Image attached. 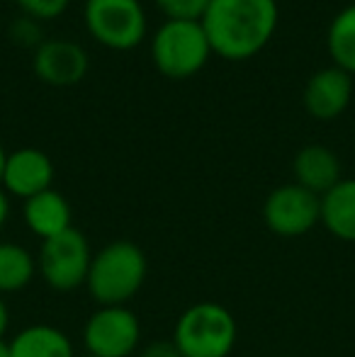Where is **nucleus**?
<instances>
[{"label":"nucleus","instance_id":"2","mask_svg":"<svg viewBox=\"0 0 355 357\" xmlns=\"http://www.w3.org/2000/svg\"><path fill=\"white\" fill-rule=\"evenodd\" d=\"M146 253L134 241L119 238L93 253L86 280L98 306H127L146 282Z\"/></svg>","mask_w":355,"mask_h":357},{"label":"nucleus","instance_id":"20","mask_svg":"<svg viewBox=\"0 0 355 357\" xmlns=\"http://www.w3.org/2000/svg\"><path fill=\"white\" fill-rule=\"evenodd\" d=\"M139 357H183L173 340H153L146 348L139 350Z\"/></svg>","mask_w":355,"mask_h":357},{"label":"nucleus","instance_id":"4","mask_svg":"<svg viewBox=\"0 0 355 357\" xmlns=\"http://www.w3.org/2000/svg\"><path fill=\"white\" fill-rule=\"evenodd\" d=\"M212 44L207 39L202 22L166 20L151 39L153 66L166 78H192L212 56Z\"/></svg>","mask_w":355,"mask_h":357},{"label":"nucleus","instance_id":"1","mask_svg":"<svg viewBox=\"0 0 355 357\" xmlns=\"http://www.w3.org/2000/svg\"><path fill=\"white\" fill-rule=\"evenodd\" d=\"M278 17L275 0H212L202 27L214 54L229 61H246L268 47Z\"/></svg>","mask_w":355,"mask_h":357},{"label":"nucleus","instance_id":"9","mask_svg":"<svg viewBox=\"0 0 355 357\" xmlns=\"http://www.w3.org/2000/svg\"><path fill=\"white\" fill-rule=\"evenodd\" d=\"M88 54L81 44L68 39H47L37 47L32 56V68L39 80L56 88L76 85L88 73Z\"/></svg>","mask_w":355,"mask_h":357},{"label":"nucleus","instance_id":"12","mask_svg":"<svg viewBox=\"0 0 355 357\" xmlns=\"http://www.w3.org/2000/svg\"><path fill=\"white\" fill-rule=\"evenodd\" d=\"M294 183L302 185L304 190L319 195L333 188V185L341 180V163H338V155L331 149L322 144H309L294 155Z\"/></svg>","mask_w":355,"mask_h":357},{"label":"nucleus","instance_id":"22","mask_svg":"<svg viewBox=\"0 0 355 357\" xmlns=\"http://www.w3.org/2000/svg\"><path fill=\"white\" fill-rule=\"evenodd\" d=\"M8 324H10V311H8V304H5L3 294H0V338H3L5 331H8Z\"/></svg>","mask_w":355,"mask_h":357},{"label":"nucleus","instance_id":"17","mask_svg":"<svg viewBox=\"0 0 355 357\" xmlns=\"http://www.w3.org/2000/svg\"><path fill=\"white\" fill-rule=\"evenodd\" d=\"M326 47L333 59V66L346 73H355V3L343 8L331 20L326 32Z\"/></svg>","mask_w":355,"mask_h":357},{"label":"nucleus","instance_id":"15","mask_svg":"<svg viewBox=\"0 0 355 357\" xmlns=\"http://www.w3.org/2000/svg\"><path fill=\"white\" fill-rule=\"evenodd\" d=\"M10 357H76L73 343L61 328L34 324L8 340Z\"/></svg>","mask_w":355,"mask_h":357},{"label":"nucleus","instance_id":"13","mask_svg":"<svg viewBox=\"0 0 355 357\" xmlns=\"http://www.w3.org/2000/svg\"><path fill=\"white\" fill-rule=\"evenodd\" d=\"M22 216L27 229L42 241L54 238V236L63 234V231L73 229L71 226V204L56 190H44V192L34 195V197L24 199Z\"/></svg>","mask_w":355,"mask_h":357},{"label":"nucleus","instance_id":"3","mask_svg":"<svg viewBox=\"0 0 355 357\" xmlns=\"http://www.w3.org/2000/svg\"><path fill=\"white\" fill-rule=\"evenodd\" d=\"M171 340L183 357H229L236 348L239 324L227 306L197 301L178 316Z\"/></svg>","mask_w":355,"mask_h":357},{"label":"nucleus","instance_id":"14","mask_svg":"<svg viewBox=\"0 0 355 357\" xmlns=\"http://www.w3.org/2000/svg\"><path fill=\"white\" fill-rule=\"evenodd\" d=\"M319 224L343 243H355V178H341L328 192L319 197Z\"/></svg>","mask_w":355,"mask_h":357},{"label":"nucleus","instance_id":"25","mask_svg":"<svg viewBox=\"0 0 355 357\" xmlns=\"http://www.w3.org/2000/svg\"><path fill=\"white\" fill-rule=\"evenodd\" d=\"M76 357H93V355H88V353H86V355H76Z\"/></svg>","mask_w":355,"mask_h":357},{"label":"nucleus","instance_id":"19","mask_svg":"<svg viewBox=\"0 0 355 357\" xmlns=\"http://www.w3.org/2000/svg\"><path fill=\"white\" fill-rule=\"evenodd\" d=\"M15 3L20 5V10L27 17L39 22V20H54L59 15H63L71 0H15Z\"/></svg>","mask_w":355,"mask_h":357},{"label":"nucleus","instance_id":"7","mask_svg":"<svg viewBox=\"0 0 355 357\" xmlns=\"http://www.w3.org/2000/svg\"><path fill=\"white\" fill-rule=\"evenodd\" d=\"M139 340L142 324L129 306H98L83 326V345L93 357H129Z\"/></svg>","mask_w":355,"mask_h":357},{"label":"nucleus","instance_id":"10","mask_svg":"<svg viewBox=\"0 0 355 357\" xmlns=\"http://www.w3.org/2000/svg\"><path fill=\"white\" fill-rule=\"evenodd\" d=\"M54 183V163L44 151L39 149H17L8 153L0 178V188L8 192V197L29 199L34 195L52 190Z\"/></svg>","mask_w":355,"mask_h":357},{"label":"nucleus","instance_id":"23","mask_svg":"<svg viewBox=\"0 0 355 357\" xmlns=\"http://www.w3.org/2000/svg\"><path fill=\"white\" fill-rule=\"evenodd\" d=\"M0 357H10V350H8V340L0 338Z\"/></svg>","mask_w":355,"mask_h":357},{"label":"nucleus","instance_id":"24","mask_svg":"<svg viewBox=\"0 0 355 357\" xmlns=\"http://www.w3.org/2000/svg\"><path fill=\"white\" fill-rule=\"evenodd\" d=\"M5 158H8V153H5L3 144H0V178H3V168H5Z\"/></svg>","mask_w":355,"mask_h":357},{"label":"nucleus","instance_id":"18","mask_svg":"<svg viewBox=\"0 0 355 357\" xmlns=\"http://www.w3.org/2000/svg\"><path fill=\"white\" fill-rule=\"evenodd\" d=\"M212 0H156L166 20H183V22H202Z\"/></svg>","mask_w":355,"mask_h":357},{"label":"nucleus","instance_id":"5","mask_svg":"<svg viewBox=\"0 0 355 357\" xmlns=\"http://www.w3.org/2000/svg\"><path fill=\"white\" fill-rule=\"evenodd\" d=\"M90 260L88 238L78 229H68L54 238L42 241L37 253V273L54 291H73L86 287Z\"/></svg>","mask_w":355,"mask_h":357},{"label":"nucleus","instance_id":"11","mask_svg":"<svg viewBox=\"0 0 355 357\" xmlns=\"http://www.w3.org/2000/svg\"><path fill=\"white\" fill-rule=\"evenodd\" d=\"M353 98V75L338 66L322 68L307 80L304 109L314 119H336L346 112Z\"/></svg>","mask_w":355,"mask_h":357},{"label":"nucleus","instance_id":"8","mask_svg":"<svg viewBox=\"0 0 355 357\" xmlns=\"http://www.w3.org/2000/svg\"><path fill=\"white\" fill-rule=\"evenodd\" d=\"M322 202L319 195L304 190L297 183H287L275 188L263 204V221L275 236L299 238L309 234L319 224Z\"/></svg>","mask_w":355,"mask_h":357},{"label":"nucleus","instance_id":"16","mask_svg":"<svg viewBox=\"0 0 355 357\" xmlns=\"http://www.w3.org/2000/svg\"><path fill=\"white\" fill-rule=\"evenodd\" d=\"M37 275V258L20 243H0V294L24 289Z\"/></svg>","mask_w":355,"mask_h":357},{"label":"nucleus","instance_id":"21","mask_svg":"<svg viewBox=\"0 0 355 357\" xmlns=\"http://www.w3.org/2000/svg\"><path fill=\"white\" fill-rule=\"evenodd\" d=\"M8 216H10V197L3 188H0V229L8 224Z\"/></svg>","mask_w":355,"mask_h":357},{"label":"nucleus","instance_id":"6","mask_svg":"<svg viewBox=\"0 0 355 357\" xmlns=\"http://www.w3.org/2000/svg\"><path fill=\"white\" fill-rule=\"evenodd\" d=\"M86 27L107 49L137 47L146 34V15L139 0H86Z\"/></svg>","mask_w":355,"mask_h":357}]
</instances>
